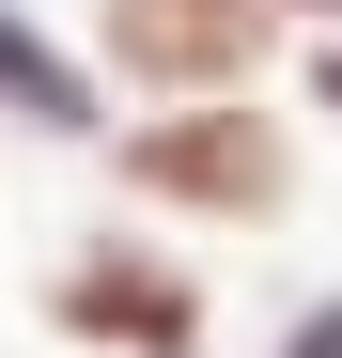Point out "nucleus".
<instances>
[{"instance_id":"f257e3e1","label":"nucleus","mask_w":342,"mask_h":358,"mask_svg":"<svg viewBox=\"0 0 342 358\" xmlns=\"http://www.w3.org/2000/svg\"><path fill=\"white\" fill-rule=\"evenodd\" d=\"M125 187L171 218H280L296 203V125H265L249 94H171L156 125H125Z\"/></svg>"},{"instance_id":"f03ea898","label":"nucleus","mask_w":342,"mask_h":358,"mask_svg":"<svg viewBox=\"0 0 342 358\" xmlns=\"http://www.w3.org/2000/svg\"><path fill=\"white\" fill-rule=\"evenodd\" d=\"M47 327L63 343H125V358H202V280L171 250H140V234H94L47 280Z\"/></svg>"},{"instance_id":"7ed1b4c3","label":"nucleus","mask_w":342,"mask_h":358,"mask_svg":"<svg viewBox=\"0 0 342 358\" xmlns=\"http://www.w3.org/2000/svg\"><path fill=\"white\" fill-rule=\"evenodd\" d=\"M94 47L140 94H249V63L280 47L265 0H94Z\"/></svg>"},{"instance_id":"20e7f679","label":"nucleus","mask_w":342,"mask_h":358,"mask_svg":"<svg viewBox=\"0 0 342 358\" xmlns=\"http://www.w3.org/2000/svg\"><path fill=\"white\" fill-rule=\"evenodd\" d=\"M0 109H16V125H47V141H94V78L16 16V0H0Z\"/></svg>"},{"instance_id":"39448f33","label":"nucleus","mask_w":342,"mask_h":358,"mask_svg":"<svg viewBox=\"0 0 342 358\" xmlns=\"http://www.w3.org/2000/svg\"><path fill=\"white\" fill-rule=\"evenodd\" d=\"M280 358H342V296H311V312L280 327Z\"/></svg>"},{"instance_id":"423d86ee","label":"nucleus","mask_w":342,"mask_h":358,"mask_svg":"<svg viewBox=\"0 0 342 358\" xmlns=\"http://www.w3.org/2000/svg\"><path fill=\"white\" fill-rule=\"evenodd\" d=\"M311 109H327V125H342V31L311 47Z\"/></svg>"},{"instance_id":"0eeeda50","label":"nucleus","mask_w":342,"mask_h":358,"mask_svg":"<svg viewBox=\"0 0 342 358\" xmlns=\"http://www.w3.org/2000/svg\"><path fill=\"white\" fill-rule=\"evenodd\" d=\"M265 16H311V31H342V0H265Z\"/></svg>"}]
</instances>
